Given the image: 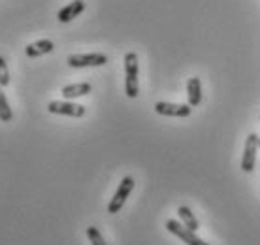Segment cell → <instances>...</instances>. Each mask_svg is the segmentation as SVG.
<instances>
[{"label":"cell","mask_w":260,"mask_h":245,"mask_svg":"<svg viewBox=\"0 0 260 245\" xmlns=\"http://www.w3.org/2000/svg\"><path fill=\"white\" fill-rule=\"evenodd\" d=\"M87 236H89L92 245H108L106 243L104 236L100 234V230H98L96 226H89V228H87Z\"/></svg>","instance_id":"cell-14"},{"label":"cell","mask_w":260,"mask_h":245,"mask_svg":"<svg viewBox=\"0 0 260 245\" xmlns=\"http://www.w3.org/2000/svg\"><path fill=\"white\" fill-rule=\"evenodd\" d=\"M85 10V2L83 0H74V2H70L68 6H64L62 10L59 12V21L60 23H70L74 17H78L79 13Z\"/></svg>","instance_id":"cell-8"},{"label":"cell","mask_w":260,"mask_h":245,"mask_svg":"<svg viewBox=\"0 0 260 245\" xmlns=\"http://www.w3.org/2000/svg\"><path fill=\"white\" fill-rule=\"evenodd\" d=\"M187 90H189V106H200L202 102V83L198 78H190L187 83Z\"/></svg>","instance_id":"cell-11"},{"label":"cell","mask_w":260,"mask_h":245,"mask_svg":"<svg viewBox=\"0 0 260 245\" xmlns=\"http://www.w3.org/2000/svg\"><path fill=\"white\" fill-rule=\"evenodd\" d=\"M258 147H260V138H258Z\"/></svg>","instance_id":"cell-16"},{"label":"cell","mask_w":260,"mask_h":245,"mask_svg":"<svg viewBox=\"0 0 260 245\" xmlns=\"http://www.w3.org/2000/svg\"><path fill=\"white\" fill-rule=\"evenodd\" d=\"M134 191V177H123V181L119 183V189L117 193L113 194V198H111L110 206H108V213H119L121 211V207L124 206V202L128 198V194Z\"/></svg>","instance_id":"cell-2"},{"label":"cell","mask_w":260,"mask_h":245,"mask_svg":"<svg viewBox=\"0 0 260 245\" xmlns=\"http://www.w3.org/2000/svg\"><path fill=\"white\" fill-rule=\"evenodd\" d=\"M166 228H168V232H172L174 236H177L179 239H183V243H187V245H209V243H206V241H202V239L194 234V230L187 228V226L183 225V223H179V221H174V219L166 221Z\"/></svg>","instance_id":"cell-3"},{"label":"cell","mask_w":260,"mask_h":245,"mask_svg":"<svg viewBox=\"0 0 260 245\" xmlns=\"http://www.w3.org/2000/svg\"><path fill=\"white\" fill-rule=\"evenodd\" d=\"M10 85V70L4 57H0V87H8Z\"/></svg>","instance_id":"cell-15"},{"label":"cell","mask_w":260,"mask_h":245,"mask_svg":"<svg viewBox=\"0 0 260 245\" xmlns=\"http://www.w3.org/2000/svg\"><path fill=\"white\" fill-rule=\"evenodd\" d=\"M47 110L57 115H68V117H83L85 115V106L74 102H49Z\"/></svg>","instance_id":"cell-7"},{"label":"cell","mask_w":260,"mask_h":245,"mask_svg":"<svg viewBox=\"0 0 260 245\" xmlns=\"http://www.w3.org/2000/svg\"><path fill=\"white\" fill-rule=\"evenodd\" d=\"M155 111L158 115L166 117H189L192 111V106L187 104H172V102H156Z\"/></svg>","instance_id":"cell-6"},{"label":"cell","mask_w":260,"mask_h":245,"mask_svg":"<svg viewBox=\"0 0 260 245\" xmlns=\"http://www.w3.org/2000/svg\"><path fill=\"white\" fill-rule=\"evenodd\" d=\"M91 85L89 83H74V85H66L62 87V97L64 98H78V97H85V95H89L91 93Z\"/></svg>","instance_id":"cell-10"},{"label":"cell","mask_w":260,"mask_h":245,"mask_svg":"<svg viewBox=\"0 0 260 245\" xmlns=\"http://www.w3.org/2000/svg\"><path fill=\"white\" fill-rule=\"evenodd\" d=\"M108 57L104 53H87V55H70L68 66L72 68H87V66H104Z\"/></svg>","instance_id":"cell-4"},{"label":"cell","mask_w":260,"mask_h":245,"mask_svg":"<svg viewBox=\"0 0 260 245\" xmlns=\"http://www.w3.org/2000/svg\"><path fill=\"white\" fill-rule=\"evenodd\" d=\"M53 42L51 40H38V42H34V44H28L25 47V53L26 57H42V55H46V53H51L53 51Z\"/></svg>","instance_id":"cell-9"},{"label":"cell","mask_w":260,"mask_h":245,"mask_svg":"<svg viewBox=\"0 0 260 245\" xmlns=\"http://www.w3.org/2000/svg\"><path fill=\"white\" fill-rule=\"evenodd\" d=\"M124 74H126V79H124V93L128 98H136L138 93H140V87H138V55L136 53H126L124 57Z\"/></svg>","instance_id":"cell-1"},{"label":"cell","mask_w":260,"mask_h":245,"mask_svg":"<svg viewBox=\"0 0 260 245\" xmlns=\"http://www.w3.org/2000/svg\"><path fill=\"white\" fill-rule=\"evenodd\" d=\"M256 151H258V136L249 134L245 147H243V159H241V170L243 172H253L254 162H256Z\"/></svg>","instance_id":"cell-5"},{"label":"cell","mask_w":260,"mask_h":245,"mask_svg":"<svg viewBox=\"0 0 260 245\" xmlns=\"http://www.w3.org/2000/svg\"><path fill=\"white\" fill-rule=\"evenodd\" d=\"M13 119V111L10 108V102H8L4 90L0 87V121L2 122H10Z\"/></svg>","instance_id":"cell-13"},{"label":"cell","mask_w":260,"mask_h":245,"mask_svg":"<svg viewBox=\"0 0 260 245\" xmlns=\"http://www.w3.org/2000/svg\"><path fill=\"white\" fill-rule=\"evenodd\" d=\"M177 215H179V219L183 221V225L187 226V228H190V230H196V228H198V221L194 219L192 211H190L187 206L179 207V209H177Z\"/></svg>","instance_id":"cell-12"}]
</instances>
